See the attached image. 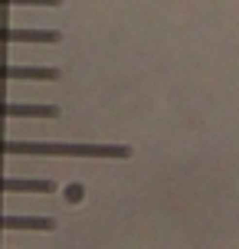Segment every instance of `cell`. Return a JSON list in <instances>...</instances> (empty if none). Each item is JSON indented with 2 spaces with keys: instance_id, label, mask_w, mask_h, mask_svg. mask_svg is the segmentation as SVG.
I'll return each mask as SVG.
<instances>
[{
  "instance_id": "1",
  "label": "cell",
  "mask_w": 239,
  "mask_h": 249,
  "mask_svg": "<svg viewBox=\"0 0 239 249\" xmlns=\"http://www.w3.org/2000/svg\"><path fill=\"white\" fill-rule=\"evenodd\" d=\"M0 154H30V158H128L125 144H39V141H0Z\"/></svg>"
},
{
  "instance_id": "2",
  "label": "cell",
  "mask_w": 239,
  "mask_h": 249,
  "mask_svg": "<svg viewBox=\"0 0 239 249\" xmlns=\"http://www.w3.org/2000/svg\"><path fill=\"white\" fill-rule=\"evenodd\" d=\"M0 79H23V82H56L59 69H39V66H0Z\"/></svg>"
},
{
  "instance_id": "3",
  "label": "cell",
  "mask_w": 239,
  "mask_h": 249,
  "mask_svg": "<svg viewBox=\"0 0 239 249\" xmlns=\"http://www.w3.org/2000/svg\"><path fill=\"white\" fill-rule=\"evenodd\" d=\"M59 108L56 105H13V102H0V118H56Z\"/></svg>"
},
{
  "instance_id": "4",
  "label": "cell",
  "mask_w": 239,
  "mask_h": 249,
  "mask_svg": "<svg viewBox=\"0 0 239 249\" xmlns=\"http://www.w3.org/2000/svg\"><path fill=\"white\" fill-rule=\"evenodd\" d=\"M56 30H7L0 26V43H59Z\"/></svg>"
},
{
  "instance_id": "5",
  "label": "cell",
  "mask_w": 239,
  "mask_h": 249,
  "mask_svg": "<svg viewBox=\"0 0 239 249\" xmlns=\"http://www.w3.org/2000/svg\"><path fill=\"white\" fill-rule=\"evenodd\" d=\"M52 190H56V180H30V177L3 180L0 177V194H52Z\"/></svg>"
},
{
  "instance_id": "6",
  "label": "cell",
  "mask_w": 239,
  "mask_h": 249,
  "mask_svg": "<svg viewBox=\"0 0 239 249\" xmlns=\"http://www.w3.org/2000/svg\"><path fill=\"white\" fill-rule=\"evenodd\" d=\"M0 230H56V220H46V216H0Z\"/></svg>"
},
{
  "instance_id": "7",
  "label": "cell",
  "mask_w": 239,
  "mask_h": 249,
  "mask_svg": "<svg viewBox=\"0 0 239 249\" xmlns=\"http://www.w3.org/2000/svg\"><path fill=\"white\" fill-rule=\"evenodd\" d=\"M3 7H59L63 0H0Z\"/></svg>"
},
{
  "instance_id": "8",
  "label": "cell",
  "mask_w": 239,
  "mask_h": 249,
  "mask_svg": "<svg viewBox=\"0 0 239 249\" xmlns=\"http://www.w3.org/2000/svg\"><path fill=\"white\" fill-rule=\"evenodd\" d=\"M66 197L69 200H82V184H72L69 190H66Z\"/></svg>"
}]
</instances>
